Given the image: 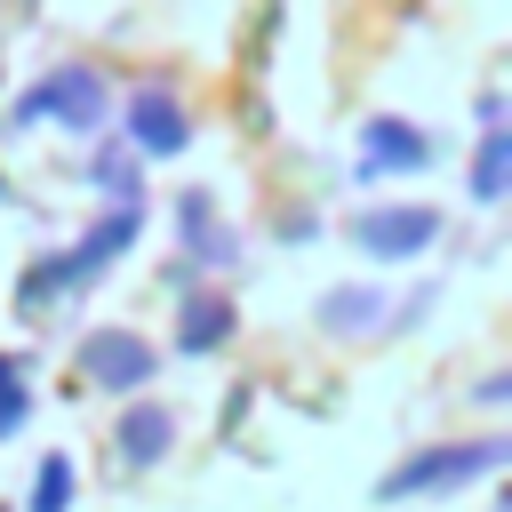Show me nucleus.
Returning a JSON list of instances; mask_svg holds the SVG:
<instances>
[{"mask_svg":"<svg viewBox=\"0 0 512 512\" xmlns=\"http://www.w3.org/2000/svg\"><path fill=\"white\" fill-rule=\"evenodd\" d=\"M40 120H56V128H104L112 120V104H104V80L88 72V64H64V72H48L24 104H16V128H40Z\"/></svg>","mask_w":512,"mask_h":512,"instance_id":"obj_1","label":"nucleus"},{"mask_svg":"<svg viewBox=\"0 0 512 512\" xmlns=\"http://www.w3.org/2000/svg\"><path fill=\"white\" fill-rule=\"evenodd\" d=\"M504 464V440H464V448H416L400 472H384L376 480V496H424V488H464V480H480V472H496Z\"/></svg>","mask_w":512,"mask_h":512,"instance_id":"obj_2","label":"nucleus"},{"mask_svg":"<svg viewBox=\"0 0 512 512\" xmlns=\"http://www.w3.org/2000/svg\"><path fill=\"white\" fill-rule=\"evenodd\" d=\"M368 312H376V296H368V288H336V296L320 304V320H328V328H368Z\"/></svg>","mask_w":512,"mask_h":512,"instance_id":"obj_12","label":"nucleus"},{"mask_svg":"<svg viewBox=\"0 0 512 512\" xmlns=\"http://www.w3.org/2000/svg\"><path fill=\"white\" fill-rule=\"evenodd\" d=\"M168 440H176V416H168V408H136V416H120V464H160Z\"/></svg>","mask_w":512,"mask_h":512,"instance_id":"obj_7","label":"nucleus"},{"mask_svg":"<svg viewBox=\"0 0 512 512\" xmlns=\"http://www.w3.org/2000/svg\"><path fill=\"white\" fill-rule=\"evenodd\" d=\"M504 168H512V136L488 112V136H480V160H472V200H504Z\"/></svg>","mask_w":512,"mask_h":512,"instance_id":"obj_9","label":"nucleus"},{"mask_svg":"<svg viewBox=\"0 0 512 512\" xmlns=\"http://www.w3.org/2000/svg\"><path fill=\"white\" fill-rule=\"evenodd\" d=\"M128 136H136L152 160H176V152L192 144V120H184V104H176V96L144 88V96H128Z\"/></svg>","mask_w":512,"mask_h":512,"instance_id":"obj_5","label":"nucleus"},{"mask_svg":"<svg viewBox=\"0 0 512 512\" xmlns=\"http://www.w3.org/2000/svg\"><path fill=\"white\" fill-rule=\"evenodd\" d=\"M32 512H72V464H64V456H40V480H32Z\"/></svg>","mask_w":512,"mask_h":512,"instance_id":"obj_10","label":"nucleus"},{"mask_svg":"<svg viewBox=\"0 0 512 512\" xmlns=\"http://www.w3.org/2000/svg\"><path fill=\"white\" fill-rule=\"evenodd\" d=\"M360 160H368V176H376V168H424V160H432V144H424L416 128H400V120H368Z\"/></svg>","mask_w":512,"mask_h":512,"instance_id":"obj_6","label":"nucleus"},{"mask_svg":"<svg viewBox=\"0 0 512 512\" xmlns=\"http://www.w3.org/2000/svg\"><path fill=\"white\" fill-rule=\"evenodd\" d=\"M224 336H232V304H224V296H192L184 320H176V344H184V352H216Z\"/></svg>","mask_w":512,"mask_h":512,"instance_id":"obj_8","label":"nucleus"},{"mask_svg":"<svg viewBox=\"0 0 512 512\" xmlns=\"http://www.w3.org/2000/svg\"><path fill=\"white\" fill-rule=\"evenodd\" d=\"M24 416H32V384H24V368H16V360H0V440H8Z\"/></svg>","mask_w":512,"mask_h":512,"instance_id":"obj_11","label":"nucleus"},{"mask_svg":"<svg viewBox=\"0 0 512 512\" xmlns=\"http://www.w3.org/2000/svg\"><path fill=\"white\" fill-rule=\"evenodd\" d=\"M80 376L104 384V392H136V384H152V344L128 336V328H96L80 344Z\"/></svg>","mask_w":512,"mask_h":512,"instance_id":"obj_4","label":"nucleus"},{"mask_svg":"<svg viewBox=\"0 0 512 512\" xmlns=\"http://www.w3.org/2000/svg\"><path fill=\"white\" fill-rule=\"evenodd\" d=\"M352 240H360V256H376V264H408L416 248L440 240V208H368V216L352 224Z\"/></svg>","mask_w":512,"mask_h":512,"instance_id":"obj_3","label":"nucleus"}]
</instances>
